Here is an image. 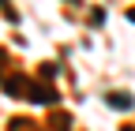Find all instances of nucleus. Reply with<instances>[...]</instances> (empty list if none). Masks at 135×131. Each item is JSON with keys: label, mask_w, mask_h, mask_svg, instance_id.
Segmentation results:
<instances>
[{"label": "nucleus", "mask_w": 135, "mask_h": 131, "mask_svg": "<svg viewBox=\"0 0 135 131\" xmlns=\"http://www.w3.org/2000/svg\"><path fill=\"white\" fill-rule=\"evenodd\" d=\"M4 90H8L11 97H30L34 79H26V75H8V79H4Z\"/></svg>", "instance_id": "f257e3e1"}, {"label": "nucleus", "mask_w": 135, "mask_h": 131, "mask_svg": "<svg viewBox=\"0 0 135 131\" xmlns=\"http://www.w3.org/2000/svg\"><path fill=\"white\" fill-rule=\"evenodd\" d=\"M124 131H135V127H124Z\"/></svg>", "instance_id": "20e7f679"}, {"label": "nucleus", "mask_w": 135, "mask_h": 131, "mask_svg": "<svg viewBox=\"0 0 135 131\" xmlns=\"http://www.w3.org/2000/svg\"><path fill=\"white\" fill-rule=\"evenodd\" d=\"M128 23H135V8H128Z\"/></svg>", "instance_id": "7ed1b4c3"}, {"label": "nucleus", "mask_w": 135, "mask_h": 131, "mask_svg": "<svg viewBox=\"0 0 135 131\" xmlns=\"http://www.w3.org/2000/svg\"><path fill=\"white\" fill-rule=\"evenodd\" d=\"M109 105L113 109H131V97L128 94H109Z\"/></svg>", "instance_id": "f03ea898"}]
</instances>
